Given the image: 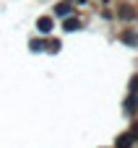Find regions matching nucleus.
<instances>
[{
	"label": "nucleus",
	"instance_id": "obj_4",
	"mask_svg": "<svg viewBox=\"0 0 138 148\" xmlns=\"http://www.w3.org/2000/svg\"><path fill=\"white\" fill-rule=\"evenodd\" d=\"M57 13H60V16L70 13V5H68V3H60V5H57Z\"/></svg>",
	"mask_w": 138,
	"mask_h": 148
},
{
	"label": "nucleus",
	"instance_id": "obj_1",
	"mask_svg": "<svg viewBox=\"0 0 138 148\" xmlns=\"http://www.w3.org/2000/svg\"><path fill=\"white\" fill-rule=\"evenodd\" d=\"M115 148H133V135H130V133H123V135H117Z\"/></svg>",
	"mask_w": 138,
	"mask_h": 148
},
{
	"label": "nucleus",
	"instance_id": "obj_3",
	"mask_svg": "<svg viewBox=\"0 0 138 148\" xmlns=\"http://www.w3.org/2000/svg\"><path fill=\"white\" fill-rule=\"evenodd\" d=\"M63 29H65V31H76V29H81V23H78L76 18H70V21L65 18V23H63Z\"/></svg>",
	"mask_w": 138,
	"mask_h": 148
},
{
	"label": "nucleus",
	"instance_id": "obj_2",
	"mask_svg": "<svg viewBox=\"0 0 138 148\" xmlns=\"http://www.w3.org/2000/svg\"><path fill=\"white\" fill-rule=\"evenodd\" d=\"M37 29H39L42 34H50V31H52V18H50V16H42V18L37 21Z\"/></svg>",
	"mask_w": 138,
	"mask_h": 148
},
{
	"label": "nucleus",
	"instance_id": "obj_5",
	"mask_svg": "<svg viewBox=\"0 0 138 148\" xmlns=\"http://www.w3.org/2000/svg\"><path fill=\"white\" fill-rule=\"evenodd\" d=\"M133 138H138V122L133 125Z\"/></svg>",
	"mask_w": 138,
	"mask_h": 148
}]
</instances>
